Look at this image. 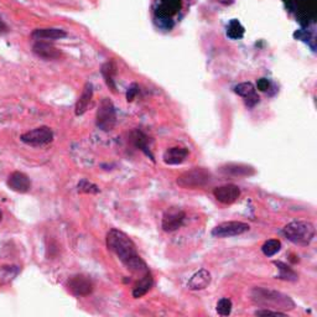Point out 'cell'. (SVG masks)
I'll use <instances>...</instances> for the list:
<instances>
[{
	"label": "cell",
	"instance_id": "6da1fadb",
	"mask_svg": "<svg viewBox=\"0 0 317 317\" xmlns=\"http://www.w3.org/2000/svg\"><path fill=\"white\" fill-rule=\"evenodd\" d=\"M105 242H107L108 249L117 255V258L133 275L140 277L149 273V266L138 254L135 244L128 234L113 228L107 233Z\"/></svg>",
	"mask_w": 317,
	"mask_h": 317
},
{
	"label": "cell",
	"instance_id": "7a4b0ae2",
	"mask_svg": "<svg viewBox=\"0 0 317 317\" xmlns=\"http://www.w3.org/2000/svg\"><path fill=\"white\" fill-rule=\"evenodd\" d=\"M250 300L260 308H271L282 312L295 308V302L290 296L276 290L261 286L253 287L250 291Z\"/></svg>",
	"mask_w": 317,
	"mask_h": 317
},
{
	"label": "cell",
	"instance_id": "3957f363",
	"mask_svg": "<svg viewBox=\"0 0 317 317\" xmlns=\"http://www.w3.org/2000/svg\"><path fill=\"white\" fill-rule=\"evenodd\" d=\"M282 234L294 244L307 247L315 238L316 229L308 221H292L282 228Z\"/></svg>",
	"mask_w": 317,
	"mask_h": 317
},
{
	"label": "cell",
	"instance_id": "277c9868",
	"mask_svg": "<svg viewBox=\"0 0 317 317\" xmlns=\"http://www.w3.org/2000/svg\"><path fill=\"white\" fill-rule=\"evenodd\" d=\"M212 181V174L205 168H194L185 171L176 179V184L186 190H197L208 186Z\"/></svg>",
	"mask_w": 317,
	"mask_h": 317
},
{
	"label": "cell",
	"instance_id": "5b68a950",
	"mask_svg": "<svg viewBox=\"0 0 317 317\" xmlns=\"http://www.w3.org/2000/svg\"><path fill=\"white\" fill-rule=\"evenodd\" d=\"M115 123H117V113H115L114 104L110 99L103 98L100 100L98 109H97V126L103 131H110L114 129Z\"/></svg>",
	"mask_w": 317,
	"mask_h": 317
},
{
	"label": "cell",
	"instance_id": "8992f818",
	"mask_svg": "<svg viewBox=\"0 0 317 317\" xmlns=\"http://www.w3.org/2000/svg\"><path fill=\"white\" fill-rule=\"evenodd\" d=\"M66 287L73 296L84 297L92 294L94 285L88 276L83 275V274H76L67 280Z\"/></svg>",
	"mask_w": 317,
	"mask_h": 317
},
{
	"label": "cell",
	"instance_id": "52a82bcc",
	"mask_svg": "<svg viewBox=\"0 0 317 317\" xmlns=\"http://www.w3.org/2000/svg\"><path fill=\"white\" fill-rule=\"evenodd\" d=\"M20 140L30 146H44L54 140V133L49 126H39L34 130L24 133L20 136Z\"/></svg>",
	"mask_w": 317,
	"mask_h": 317
},
{
	"label": "cell",
	"instance_id": "ba28073f",
	"mask_svg": "<svg viewBox=\"0 0 317 317\" xmlns=\"http://www.w3.org/2000/svg\"><path fill=\"white\" fill-rule=\"evenodd\" d=\"M250 229L249 224L239 221H228L219 223L212 229V236L216 238H231L247 233Z\"/></svg>",
	"mask_w": 317,
	"mask_h": 317
},
{
	"label": "cell",
	"instance_id": "9c48e42d",
	"mask_svg": "<svg viewBox=\"0 0 317 317\" xmlns=\"http://www.w3.org/2000/svg\"><path fill=\"white\" fill-rule=\"evenodd\" d=\"M186 219V213L181 208L170 207L166 210L163 215V221H161V227L166 233H173L181 228Z\"/></svg>",
	"mask_w": 317,
	"mask_h": 317
},
{
	"label": "cell",
	"instance_id": "30bf717a",
	"mask_svg": "<svg viewBox=\"0 0 317 317\" xmlns=\"http://www.w3.org/2000/svg\"><path fill=\"white\" fill-rule=\"evenodd\" d=\"M213 196L218 202L223 203V205H232V203L237 202L238 198L240 197V189L237 185L227 184L223 186L216 187L213 190Z\"/></svg>",
	"mask_w": 317,
	"mask_h": 317
},
{
	"label": "cell",
	"instance_id": "8fae6325",
	"mask_svg": "<svg viewBox=\"0 0 317 317\" xmlns=\"http://www.w3.org/2000/svg\"><path fill=\"white\" fill-rule=\"evenodd\" d=\"M33 52L36 56L42 60H59L61 57V51L59 49L50 44L49 41H44V40H39L35 42L33 46Z\"/></svg>",
	"mask_w": 317,
	"mask_h": 317
},
{
	"label": "cell",
	"instance_id": "7c38bea8",
	"mask_svg": "<svg viewBox=\"0 0 317 317\" xmlns=\"http://www.w3.org/2000/svg\"><path fill=\"white\" fill-rule=\"evenodd\" d=\"M7 184L10 187V190L18 192V194H26L31 189V181L29 176L26 174L20 173V171H14L13 174H10Z\"/></svg>",
	"mask_w": 317,
	"mask_h": 317
},
{
	"label": "cell",
	"instance_id": "4fadbf2b",
	"mask_svg": "<svg viewBox=\"0 0 317 317\" xmlns=\"http://www.w3.org/2000/svg\"><path fill=\"white\" fill-rule=\"evenodd\" d=\"M223 175L232 176V178H249L255 174V169L253 166L244 165V164H227L219 169Z\"/></svg>",
	"mask_w": 317,
	"mask_h": 317
},
{
	"label": "cell",
	"instance_id": "5bb4252c",
	"mask_svg": "<svg viewBox=\"0 0 317 317\" xmlns=\"http://www.w3.org/2000/svg\"><path fill=\"white\" fill-rule=\"evenodd\" d=\"M234 92L238 96L243 97L245 100V104L249 108L254 107L257 103H259V96L255 92V87L253 86L250 82H244V83H239L238 86L234 87Z\"/></svg>",
	"mask_w": 317,
	"mask_h": 317
},
{
	"label": "cell",
	"instance_id": "9a60e30c",
	"mask_svg": "<svg viewBox=\"0 0 317 317\" xmlns=\"http://www.w3.org/2000/svg\"><path fill=\"white\" fill-rule=\"evenodd\" d=\"M211 273L206 269H201V270L196 271L191 277H190L189 282H187V287L190 290H194V291H198V290H203L211 284Z\"/></svg>",
	"mask_w": 317,
	"mask_h": 317
},
{
	"label": "cell",
	"instance_id": "2e32d148",
	"mask_svg": "<svg viewBox=\"0 0 317 317\" xmlns=\"http://www.w3.org/2000/svg\"><path fill=\"white\" fill-rule=\"evenodd\" d=\"M187 156H189V150L186 147L174 146L164 152L163 158L166 165H179L184 163Z\"/></svg>",
	"mask_w": 317,
	"mask_h": 317
},
{
	"label": "cell",
	"instance_id": "e0dca14e",
	"mask_svg": "<svg viewBox=\"0 0 317 317\" xmlns=\"http://www.w3.org/2000/svg\"><path fill=\"white\" fill-rule=\"evenodd\" d=\"M131 142L134 144V146L136 149L141 150L147 157H150V160L155 161L154 155H152L151 150H150V145H149V138H147L146 134L142 133L141 130H134L130 135Z\"/></svg>",
	"mask_w": 317,
	"mask_h": 317
},
{
	"label": "cell",
	"instance_id": "ac0fdd59",
	"mask_svg": "<svg viewBox=\"0 0 317 317\" xmlns=\"http://www.w3.org/2000/svg\"><path fill=\"white\" fill-rule=\"evenodd\" d=\"M92 98H93V86H92V83H86L83 91H82V94L79 96L77 103H76V115H82L86 113L89 104H91Z\"/></svg>",
	"mask_w": 317,
	"mask_h": 317
},
{
	"label": "cell",
	"instance_id": "d6986e66",
	"mask_svg": "<svg viewBox=\"0 0 317 317\" xmlns=\"http://www.w3.org/2000/svg\"><path fill=\"white\" fill-rule=\"evenodd\" d=\"M152 285H154V277H152L151 271H149L145 275L139 277L138 282L133 289V297L139 298L146 295L151 290Z\"/></svg>",
	"mask_w": 317,
	"mask_h": 317
},
{
	"label": "cell",
	"instance_id": "ffe728a7",
	"mask_svg": "<svg viewBox=\"0 0 317 317\" xmlns=\"http://www.w3.org/2000/svg\"><path fill=\"white\" fill-rule=\"evenodd\" d=\"M33 39L35 40H44V41H49V40H59L63 39L67 36V34L61 29L49 28V29H36L33 34H31Z\"/></svg>",
	"mask_w": 317,
	"mask_h": 317
},
{
	"label": "cell",
	"instance_id": "44dd1931",
	"mask_svg": "<svg viewBox=\"0 0 317 317\" xmlns=\"http://www.w3.org/2000/svg\"><path fill=\"white\" fill-rule=\"evenodd\" d=\"M181 8L180 0H161L160 7L157 8L156 14L161 18H169L175 15Z\"/></svg>",
	"mask_w": 317,
	"mask_h": 317
},
{
	"label": "cell",
	"instance_id": "7402d4cb",
	"mask_svg": "<svg viewBox=\"0 0 317 317\" xmlns=\"http://www.w3.org/2000/svg\"><path fill=\"white\" fill-rule=\"evenodd\" d=\"M115 73H117V65H115L114 61H108L102 66V75L104 77L105 83L113 92H115V89H117L114 82Z\"/></svg>",
	"mask_w": 317,
	"mask_h": 317
},
{
	"label": "cell",
	"instance_id": "603a6c76",
	"mask_svg": "<svg viewBox=\"0 0 317 317\" xmlns=\"http://www.w3.org/2000/svg\"><path fill=\"white\" fill-rule=\"evenodd\" d=\"M274 265L276 266L279 274L276 275V279L280 280H286V281H296L298 279L297 274L292 270L290 266H287L286 264L282 263V261H274Z\"/></svg>",
	"mask_w": 317,
	"mask_h": 317
},
{
	"label": "cell",
	"instance_id": "cb8c5ba5",
	"mask_svg": "<svg viewBox=\"0 0 317 317\" xmlns=\"http://www.w3.org/2000/svg\"><path fill=\"white\" fill-rule=\"evenodd\" d=\"M280 249H281V242L277 239H269L261 245V252L268 258L275 255L277 252H280Z\"/></svg>",
	"mask_w": 317,
	"mask_h": 317
},
{
	"label": "cell",
	"instance_id": "d4e9b609",
	"mask_svg": "<svg viewBox=\"0 0 317 317\" xmlns=\"http://www.w3.org/2000/svg\"><path fill=\"white\" fill-rule=\"evenodd\" d=\"M227 35L233 40L242 39L243 35H244V28L238 20H232L229 23L228 28H227Z\"/></svg>",
	"mask_w": 317,
	"mask_h": 317
},
{
	"label": "cell",
	"instance_id": "484cf974",
	"mask_svg": "<svg viewBox=\"0 0 317 317\" xmlns=\"http://www.w3.org/2000/svg\"><path fill=\"white\" fill-rule=\"evenodd\" d=\"M232 308H233V303H232V301L229 300L228 297H223L217 302V307H216V310H217L218 315L229 316L232 312Z\"/></svg>",
	"mask_w": 317,
	"mask_h": 317
},
{
	"label": "cell",
	"instance_id": "4316f807",
	"mask_svg": "<svg viewBox=\"0 0 317 317\" xmlns=\"http://www.w3.org/2000/svg\"><path fill=\"white\" fill-rule=\"evenodd\" d=\"M77 187H78V192H82V194H98L99 192L98 186L92 184V182H89L88 180H86V179L81 180Z\"/></svg>",
	"mask_w": 317,
	"mask_h": 317
},
{
	"label": "cell",
	"instance_id": "83f0119b",
	"mask_svg": "<svg viewBox=\"0 0 317 317\" xmlns=\"http://www.w3.org/2000/svg\"><path fill=\"white\" fill-rule=\"evenodd\" d=\"M255 316H286V313L282 311L271 310V308H260L254 312Z\"/></svg>",
	"mask_w": 317,
	"mask_h": 317
},
{
	"label": "cell",
	"instance_id": "f1b7e54d",
	"mask_svg": "<svg viewBox=\"0 0 317 317\" xmlns=\"http://www.w3.org/2000/svg\"><path fill=\"white\" fill-rule=\"evenodd\" d=\"M138 92H139L138 84L136 83L131 84V86L128 88V92H126V100H128V102H133L134 98L136 97V94H138Z\"/></svg>",
	"mask_w": 317,
	"mask_h": 317
},
{
	"label": "cell",
	"instance_id": "f546056e",
	"mask_svg": "<svg viewBox=\"0 0 317 317\" xmlns=\"http://www.w3.org/2000/svg\"><path fill=\"white\" fill-rule=\"evenodd\" d=\"M257 88L259 89V91H261V92L268 91V89L270 88V82H269V79H266V78L258 79Z\"/></svg>",
	"mask_w": 317,
	"mask_h": 317
},
{
	"label": "cell",
	"instance_id": "4dcf8cb0",
	"mask_svg": "<svg viewBox=\"0 0 317 317\" xmlns=\"http://www.w3.org/2000/svg\"><path fill=\"white\" fill-rule=\"evenodd\" d=\"M8 33H9V28H8L7 24H5L4 21L2 20V18H0V35H4V34Z\"/></svg>",
	"mask_w": 317,
	"mask_h": 317
},
{
	"label": "cell",
	"instance_id": "1f68e13d",
	"mask_svg": "<svg viewBox=\"0 0 317 317\" xmlns=\"http://www.w3.org/2000/svg\"><path fill=\"white\" fill-rule=\"evenodd\" d=\"M2 219H3V212L0 211V222H2Z\"/></svg>",
	"mask_w": 317,
	"mask_h": 317
}]
</instances>
